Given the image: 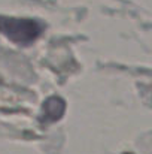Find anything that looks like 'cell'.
Listing matches in <instances>:
<instances>
[{
  "label": "cell",
  "instance_id": "7a4b0ae2",
  "mask_svg": "<svg viewBox=\"0 0 152 154\" xmlns=\"http://www.w3.org/2000/svg\"><path fill=\"white\" fill-rule=\"evenodd\" d=\"M66 103L60 97H49L46 102H43V117L46 121H55L60 120L61 115L64 114Z\"/></svg>",
  "mask_w": 152,
  "mask_h": 154
},
{
  "label": "cell",
  "instance_id": "6da1fadb",
  "mask_svg": "<svg viewBox=\"0 0 152 154\" xmlns=\"http://www.w3.org/2000/svg\"><path fill=\"white\" fill-rule=\"evenodd\" d=\"M42 32H43V26L36 20L12 18V17L0 15V33L18 45L33 44L40 36Z\"/></svg>",
  "mask_w": 152,
  "mask_h": 154
}]
</instances>
